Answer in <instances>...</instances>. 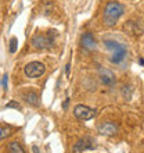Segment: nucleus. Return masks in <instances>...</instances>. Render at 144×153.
I'll return each mask as SVG.
<instances>
[{"instance_id":"7","label":"nucleus","mask_w":144,"mask_h":153,"mask_svg":"<svg viewBox=\"0 0 144 153\" xmlns=\"http://www.w3.org/2000/svg\"><path fill=\"white\" fill-rule=\"evenodd\" d=\"M98 132L101 135H107V137H112V135H115L118 132V125L115 123H104V124H101L98 127Z\"/></svg>"},{"instance_id":"4","label":"nucleus","mask_w":144,"mask_h":153,"mask_svg":"<svg viewBox=\"0 0 144 153\" xmlns=\"http://www.w3.org/2000/svg\"><path fill=\"white\" fill-rule=\"evenodd\" d=\"M44 71H46V67H44L43 63H39V61H32V63L25 65L24 68L25 75L28 78H32V79L42 76L44 74Z\"/></svg>"},{"instance_id":"15","label":"nucleus","mask_w":144,"mask_h":153,"mask_svg":"<svg viewBox=\"0 0 144 153\" xmlns=\"http://www.w3.org/2000/svg\"><path fill=\"white\" fill-rule=\"evenodd\" d=\"M7 74H6V75H3V79H1V85H3V89L4 91H6V89H7Z\"/></svg>"},{"instance_id":"10","label":"nucleus","mask_w":144,"mask_h":153,"mask_svg":"<svg viewBox=\"0 0 144 153\" xmlns=\"http://www.w3.org/2000/svg\"><path fill=\"white\" fill-rule=\"evenodd\" d=\"M24 99L26 103H29V105L33 106V107H37V106H39V97H37V95H36L35 92H28L26 95H24Z\"/></svg>"},{"instance_id":"6","label":"nucleus","mask_w":144,"mask_h":153,"mask_svg":"<svg viewBox=\"0 0 144 153\" xmlns=\"http://www.w3.org/2000/svg\"><path fill=\"white\" fill-rule=\"evenodd\" d=\"M53 42L54 40L53 39H50V35L48 36H44V35H35V36L32 38V46L35 49H47V48H50L53 45Z\"/></svg>"},{"instance_id":"9","label":"nucleus","mask_w":144,"mask_h":153,"mask_svg":"<svg viewBox=\"0 0 144 153\" xmlns=\"http://www.w3.org/2000/svg\"><path fill=\"white\" fill-rule=\"evenodd\" d=\"M82 46L86 50H89V52H92V50L96 49V40H94V38H93V35L90 32H86L82 36Z\"/></svg>"},{"instance_id":"17","label":"nucleus","mask_w":144,"mask_h":153,"mask_svg":"<svg viewBox=\"0 0 144 153\" xmlns=\"http://www.w3.org/2000/svg\"><path fill=\"white\" fill-rule=\"evenodd\" d=\"M67 106H68V99L64 102V109H67Z\"/></svg>"},{"instance_id":"13","label":"nucleus","mask_w":144,"mask_h":153,"mask_svg":"<svg viewBox=\"0 0 144 153\" xmlns=\"http://www.w3.org/2000/svg\"><path fill=\"white\" fill-rule=\"evenodd\" d=\"M17 48H18V40L17 38H11L10 39V53H15Z\"/></svg>"},{"instance_id":"14","label":"nucleus","mask_w":144,"mask_h":153,"mask_svg":"<svg viewBox=\"0 0 144 153\" xmlns=\"http://www.w3.org/2000/svg\"><path fill=\"white\" fill-rule=\"evenodd\" d=\"M6 107H14V109L17 110H21V106L17 103V102H11V103H8V105H6Z\"/></svg>"},{"instance_id":"5","label":"nucleus","mask_w":144,"mask_h":153,"mask_svg":"<svg viewBox=\"0 0 144 153\" xmlns=\"http://www.w3.org/2000/svg\"><path fill=\"white\" fill-rule=\"evenodd\" d=\"M93 148H94V141L89 137H83L73 145V152L83 153L84 150H90V149H93Z\"/></svg>"},{"instance_id":"8","label":"nucleus","mask_w":144,"mask_h":153,"mask_svg":"<svg viewBox=\"0 0 144 153\" xmlns=\"http://www.w3.org/2000/svg\"><path fill=\"white\" fill-rule=\"evenodd\" d=\"M100 78H101V82L108 86L115 84V75L112 73L111 70H107V68H101L100 70Z\"/></svg>"},{"instance_id":"3","label":"nucleus","mask_w":144,"mask_h":153,"mask_svg":"<svg viewBox=\"0 0 144 153\" xmlns=\"http://www.w3.org/2000/svg\"><path fill=\"white\" fill-rule=\"evenodd\" d=\"M97 114V111L92 107H89L86 105H78L75 106V109H73V116L80 121H87V120H92L94 118Z\"/></svg>"},{"instance_id":"1","label":"nucleus","mask_w":144,"mask_h":153,"mask_svg":"<svg viewBox=\"0 0 144 153\" xmlns=\"http://www.w3.org/2000/svg\"><path fill=\"white\" fill-rule=\"evenodd\" d=\"M125 6L119 1H109L104 10V24L107 27H114L116 21L123 16Z\"/></svg>"},{"instance_id":"18","label":"nucleus","mask_w":144,"mask_h":153,"mask_svg":"<svg viewBox=\"0 0 144 153\" xmlns=\"http://www.w3.org/2000/svg\"><path fill=\"white\" fill-rule=\"evenodd\" d=\"M33 153H39V150H37V148H36V146H33Z\"/></svg>"},{"instance_id":"12","label":"nucleus","mask_w":144,"mask_h":153,"mask_svg":"<svg viewBox=\"0 0 144 153\" xmlns=\"http://www.w3.org/2000/svg\"><path fill=\"white\" fill-rule=\"evenodd\" d=\"M11 135V128L10 127H0V139H4Z\"/></svg>"},{"instance_id":"16","label":"nucleus","mask_w":144,"mask_h":153,"mask_svg":"<svg viewBox=\"0 0 144 153\" xmlns=\"http://www.w3.org/2000/svg\"><path fill=\"white\" fill-rule=\"evenodd\" d=\"M69 67H71V65H67V68H65V73H67V75H69Z\"/></svg>"},{"instance_id":"11","label":"nucleus","mask_w":144,"mask_h":153,"mask_svg":"<svg viewBox=\"0 0 144 153\" xmlns=\"http://www.w3.org/2000/svg\"><path fill=\"white\" fill-rule=\"evenodd\" d=\"M7 153H25V150L18 142H11L7 146Z\"/></svg>"},{"instance_id":"19","label":"nucleus","mask_w":144,"mask_h":153,"mask_svg":"<svg viewBox=\"0 0 144 153\" xmlns=\"http://www.w3.org/2000/svg\"><path fill=\"white\" fill-rule=\"evenodd\" d=\"M140 64H143V65H144V59H141V60H140Z\"/></svg>"},{"instance_id":"2","label":"nucleus","mask_w":144,"mask_h":153,"mask_svg":"<svg viewBox=\"0 0 144 153\" xmlns=\"http://www.w3.org/2000/svg\"><path fill=\"white\" fill-rule=\"evenodd\" d=\"M104 46L108 49V50L112 52L111 61L114 64H119V63H122V61L125 60L126 53H128V49H126L125 45L119 43V42H116V40H114V39H105Z\"/></svg>"}]
</instances>
